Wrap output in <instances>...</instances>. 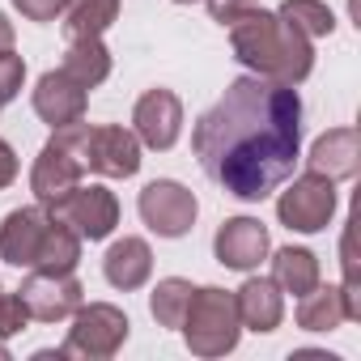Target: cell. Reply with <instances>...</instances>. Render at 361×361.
<instances>
[{"label": "cell", "instance_id": "obj_5", "mask_svg": "<svg viewBox=\"0 0 361 361\" xmlns=\"http://www.w3.org/2000/svg\"><path fill=\"white\" fill-rule=\"evenodd\" d=\"M128 314L111 302H81L64 340V357H81V361H106L123 348L128 340Z\"/></svg>", "mask_w": 361, "mask_h": 361}, {"label": "cell", "instance_id": "obj_17", "mask_svg": "<svg viewBox=\"0 0 361 361\" xmlns=\"http://www.w3.org/2000/svg\"><path fill=\"white\" fill-rule=\"evenodd\" d=\"M149 272H153V251H149V243L145 238H119V243H111V251H106V259H102V276L115 285V289H123V293H132V289H140L145 281H149Z\"/></svg>", "mask_w": 361, "mask_h": 361}, {"label": "cell", "instance_id": "obj_25", "mask_svg": "<svg viewBox=\"0 0 361 361\" xmlns=\"http://www.w3.org/2000/svg\"><path fill=\"white\" fill-rule=\"evenodd\" d=\"M22 81H26V60L13 56V51H5V56H0V98L13 102L22 94Z\"/></svg>", "mask_w": 361, "mask_h": 361}, {"label": "cell", "instance_id": "obj_7", "mask_svg": "<svg viewBox=\"0 0 361 361\" xmlns=\"http://www.w3.org/2000/svg\"><path fill=\"white\" fill-rule=\"evenodd\" d=\"M51 217L56 221H64L81 243H102L115 226H119V200H115V192L111 188H102V183H77L68 196H60L56 204H51Z\"/></svg>", "mask_w": 361, "mask_h": 361}, {"label": "cell", "instance_id": "obj_9", "mask_svg": "<svg viewBox=\"0 0 361 361\" xmlns=\"http://www.w3.org/2000/svg\"><path fill=\"white\" fill-rule=\"evenodd\" d=\"M81 161L94 174L106 178H132L140 170V140L136 132L119 128V123H85L81 136Z\"/></svg>", "mask_w": 361, "mask_h": 361}, {"label": "cell", "instance_id": "obj_11", "mask_svg": "<svg viewBox=\"0 0 361 361\" xmlns=\"http://www.w3.org/2000/svg\"><path fill=\"white\" fill-rule=\"evenodd\" d=\"M51 226H56V217L43 204L13 209L5 221H0V259L13 264V268H35L47 238H51Z\"/></svg>", "mask_w": 361, "mask_h": 361}, {"label": "cell", "instance_id": "obj_15", "mask_svg": "<svg viewBox=\"0 0 361 361\" xmlns=\"http://www.w3.org/2000/svg\"><path fill=\"white\" fill-rule=\"evenodd\" d=\"M234 306H238L243 327H251L259 336L276 331L281 319H285V293H281V285L272 276H247L243 289L234 293Z\"/></svg>", "mask_w": 361, "mask_h": 361}, {"label": "cell", "instance_id": "obj_18", "mask_svg": "<svg viewBox=\"0 0 361 361\" xmlns=\"http://www.w3.org/2000/svg\"><path fill=\"white\" fill-rule=\"evenodd\" d=\"M115 18H119V0H68L64 5V39L68 43L102 39Z\"/></svg>", "mask_w": 361, "mask_h": 361}, {"label": "cell", "instance_id": "obj_13", "mask_svg": "<svg viewBox=\"0 0 361 361\" xmlns=\"http://www.w3.org/2000/svg\"><path fill=\"white\" fill-rule=\"evenodd\" d=\"M272 251V238H268V226L259 217H230L217 226V238H213V255L221 268H234V272H251L264 264V255Z\"/></svg>", "mask_w": 361, "mask_h": 361}, {"label": "cell", "instance_id": "obj_14", "mask_svg": "<svg viewBox=\"0 0 361 361\" xmlns=\"http://www.w3.org/2000/svg\"><path fill=\"white\" fill-rule=\"evenodd\" d=\"M85 106H90V90L77 77H68L64 68H51V73L39 77V85H35V115L43 123L68 128V123L85 119Z\"/></svg>", "mask_w": 361, "mask_h": 361}, {"label": "cell", "instance_id": "obj_16", "mask_svg": "<svg viewBox=\"0 0 361 361\" xmlns=\"http://www.w3.org/2000/svg\"><path fill=\"white\" fill-rule=\"evenodd\" d=\"M357 166H361V136H357V128H331V132H323L310 145V157H306V170L327 174L331 183L353 178Z\"/></svg>", "mask_w": 361, "mask_h": 361}, {"label": "cell", "instance_id": "obj_12", "mask_svg": "<svg viewBox=\"0 0 361 361\" xmlns=\"http://www.w3.org/2000/svg\"><path fill=\"white\" fill-rule=\"evenodd\" d=\"M132 132L145 149H157V153L174 149L178 132H183V102H178V94H170V90L140 94V102L132 111Z\"/></svg>", "mask_w": 361, "mask_h": 361}, {"label": "cell", "instance_id": "obj_22", "mask_svg": "<svg viewBox=\"0 0 361 361\" xmlns=\"http://www.w3.org/2000/svg\"><path fill=\"white\" fill-rule=\"evenodd\" d=\"M188 302H192V281L166 276L149 293V314L157 319V327H178V323H183V314H188Z\"/></svg>", "mask_w": 361, "mask_h": 361}, {"label": "cell", "instance_id": "obj_2", "mask_svg": "<svg viewBox=\"0 0 361 361\" xmlns=\"http://www.w3.org/2000/svg\"><path fill=\"white\" fill-rule=\"evenodd\" d=\"M230 47L243 68L281 85H302L314 73V39H306L298 26L268 9L243 13L230 26Z\"/></svg>", "mask_w": 361, "mask_h": 361}, {"label": "cell", "instance_id": "obj_10", "mask_svg": "<svg viewBox=\"0 0 361 361\" xmlns=\"http://www.w3.org/2000/svg\"><path fill=\"white\" fill-rule=\"evenodd\" d=\"M18 298L26 302L30 319L39 323H60V319H73L77 306L85 302V289L73 272H35L18 285Z\"/></svg>", "mask_w": 361, "mask_h": 361}, {"label": "cell", "instance_id": "obj_24", "mask_svg": "<svg viewBox=\"0 0 361 361\" xmlns=\"http://www.w3.org/2000/svg\"><path fill=\"white\" fill-rule=\"evenodd\" d=\"M26 323H30L26 302H22L18 293H5V289H0V340L22 336V331H26Z\"/></svg>", "mask_w": 361, "mask_h": 361}, {"label": "cell", "instance_id": "obj_21", "mask_svg": "<svg viewBox=\"0 0 361 361\" xmlns=\"http://www.w3.org/2000/svg\"><path fill=\"white\" fill-rule=\"evenodd\" d=\"M60 68H64L68 77H77L85 90H94V85H102V81L111 77V51H106L102 39H81V43H68Z\"/></svg>", "mask_w": 361, "mask_h": 361}, {"label": "cell", "instance_id": "obj_28", "mask_svg": "<svg viewBox=\"0 0 361 361\" xmlns=\"http://www.w3.org/2000/svg\"><path fill=\"white\" fill-rule=\"evenodd\" d=\"M13 178H18V153H13L9 140H0V192H5Z\"/></svg>", "mask_w": 361, "mask_h": 361}, {"label": "cell", "instance_id": "obj_6", "mask_svg": "<svg viewBox=\"0 0 361 361\" xmlns=\"http://www.w3.org/2000/svg\"><path fill=\"white\" fill-rule=\"evenodd\" d=\"M276 217L285 230H298V234L327 230V221L336 217V183L327 174H314V170L298 174L276 200Z\"/></svg>", "mask_w": 361, "mask_h": 361}, {"label": "cell", "instance_id": "obj_31", "mask_svg": "<svg viewBox=\"0 0 361 361\" xmlns=\"http://www.w3.org/2000/svg\"><path fill=\"white\" fill-rule=\"evenodd\" d=\"M174 5H196V0H174Z\"/></svg>", "mask_w": 361, "mask_h": 361}, {"label": "cell", "instance_id": "obj_4", "mask_svg": "<svg viewBox=\"0 0 361 361\" xmlns=\"http://www.w3.org/2000/svg\"><path fill=\"white\" fill-rule=\"evenodd\" d=\"M81 136H85V119H77L68 128H51V140L39 149L35 170H30V192L43 209H51L60 196H68L81 183V174H85Z\"/></svg>", "mask_w": 361, "mask_h": 361}, {"label": "cell", "instance_id": "obj_20", "mask_svg": "<svg viewBox=\"0 0 361 361\" xmlns=\"http://www.w3.org/2000/svg\"><path fill=\"white\" fill-rule=\"evenodd\" d=\"M344 319V298L336 285H314L310 293L298 298V327L302 331H336Z\"/></svg>", "mask_w": 361, "mask_h": 361}, {"label": "cell", "instance_id": "obj_30", "mask_svg": "<svg viewBox=\"0 0 361 361\" xmlns=\"http://www.w3.org/2000/svg\"><path fill=\"white\" fill-rule=\"evenodd\" d=\"M0 361H9V348H5V344H0Z\"/></svg>", "mask_w": 361, "mask_h": 361}, {"label": "cell", "instance_id": "obj_29", "mask_svg": "<svg viewBox=\"0 0 361 361\" xmlns=\"http://www.w3.org/2000/svg\"><path fill=\"white\" fill-rule=\"evenodd\" d=\"M5 51H13V22L0 13V56H5Z\"/></svg>", "mask_w": 361, "mask_h": 361}, {"label": "cell", "instance_id": "obj_27", "mask_svg": "<svg viewBox=\"0 0 361 361\" xmlns=\"http://www.w3.org/2000/svg\"><path fill=\"white\" fill-rule=\"evenodd\" d=\"M251 9H259V0H209V18L217 22V26H234L243 13H251Z\"/></svg>", "mask_w": 361, "mask_h": 361}, {"label": "cell", "instance_id": "obj_23", "mask_svg": "<svg viewBox=\"0 0 361 361\" xmlns=\"http://www.w3.org/2000/svg\"><path fill=\"white\" fill-rule=\"evenodd\" d=\"M276 13H281L289 26H298L306 39H327V35L336 30V18H331V9L323 5V0H285Z\"/></svg>", "mask_w": 361, "mask_h": 361}, {"label": "cell", "instance_id": "obj_8", "mask_svg": "<svg viewBox=\"0 0 361 361\" xmlns=\"http://www.w3.org/2000/svg\"><path fill=\"white\" fill-rule=\"evenodd\" d=\"M140 221L157 234V238H183L192 226H196V192H188L183 183H174V178H153V183H145L140 200Z\"/></svg>", "mask_w": 361, "mask_h": 361}, {"label": "cell", "instance_id": "obj_32", "mask_svg": "<svg viewBox=\"0 0 361 361\" xmlns=\"http://www.w3.org/2000/svg\"><path fill=\"white\" fill-rule=\"evenodd\" d=\"M5 106H9V102H5V98H0V111H5Z\"/></svg>", "mask_w": 361, "mask_h": 361}, {"label": "cell", "instance_id": "obj_1", "mask_svg": "<svg viewBox=\"0 0 361 361\" xmlns=\"http://www.w3.org/2000/svg\"><path fill=\"white\" fill-rule=\"evenodd\" d=\"M302 98L268 77H238L196 119L192 153L213 183L247 204L268 200L298 166Z\"/></svg>", "mask_w": 361, "mask_h": 361}, {"label": "cell", "instance_id": "obj_26", "mask_svg": "<svg viewBox=\"0 0 361 361\" xmlns=\"http://www.w3.org/2000/svg\"><path fill=\"white\" fill-rule=\"evenodd\" d=\"M68 0H13V9L26 18V22H56L64 13Z\"/></svg>", "mask_w": 361, "mask_h": 361}, {"label": "cell", "instance_id": "obj_19", "mask_svg": "<svg viewBox=\"0 0 361 361\" xmlns=\"http://www.w3.org/2000/svg\"><path fill=\"white\" fill-rule=\"evenodd\" d=\"M272 281L281 285V293H293V298L310 293L319 285V259H314V251H306V247H281L272 255Z\"/></svg>", "mask_w": 361, "mask_h": 361}, {"label": "cell", "instance_id": "obj_3", "mask_svg": "<svg viewBox=\"0 0 361 361\" xmlns=\"http://www.w3.org/2000/svg\"><path fill=\"white\" fill-rule=\"evenodd\" d=\"M188 348L196 357H226L234 353L238 336H243V319H238V306H234V293L230 289H217V285H204V289H192V302H188V314L178 323Z\"/></svg>", "mask_w": 361, "mask_h": 361}]
</instances>
